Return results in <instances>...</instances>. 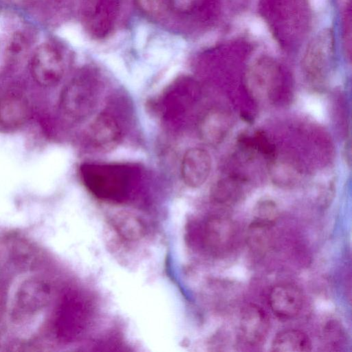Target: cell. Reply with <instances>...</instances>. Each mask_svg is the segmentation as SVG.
<instances>
[{
    "instance_id": "obj_2",
    "label": "cell",
    "mask_w": 352,
    "mask_h": 352,
    "mask_svg": "<svg viewBox=\"0 0 352 352\" xmlns=\"http://www.w3.org/2000/svg\"><path fill=\"white\" fill-rule=\"evenodd\" d=\"M98 87L92 78L87 76L71 81L63 90L60 106L69 117L80 120L90 115L98 102Z\"/></svg>"
},
{
    "instance_id": "obj_13",
    "label": "cell",
    "mask_w": 352,
    "mask_h": 352,
    "mask_svg": "<svg viewBox=\"0 0 352 352\" xmlns=\"http://www.w3.org/2000/svg\"><path fill=\"white\" fill-rule=\"evenodd\" d=\"M29 114L27 100L19 94L8 93L0 98V123L16 127L25 122Z\"/></svg>"
},
{
    "instance_id": "obj_8",
    "label": "cell",
    "mask_w": 352,
    "mask_h": 352,
    "mask_svg": "<svg viewBox=\"0 0 352 352\" xmlns=\"http://www.w3.org/2000/svg\"><path fill=\"white\" fill-rule=\"evenodd\" d=\"M239 325L244 341L251 346H257L263 343L268 333L270 320L263 308L250 303L242 309Z\"/></svg>"
},
{
    "instance_id": "obj_18",
    "label": "cell",
    "mask_w": 352,
    "mask_h": 352,
    "mask_svg": "<svg viewBox=\"0 0 352 352\" xmlns=\"http://www.w3.org/2000/svg\"><path fill=\"white\" fill-rule=\"evenodd\" d=\"M272 226L252 221L248 232V243L253 252L261 253L269 244Z\"/></svg>"
},
{
    "instance_id": "obj_6",
    "label": "cell",
    "mask_w": 352,
    "mask_h": 352,
    "mask_svg": "<svg viewBox=\"0 0 352 352\" xmlns=\"http://www.w3.org/2000/svg\"><path fill=\"white\" fill-rule=\"evenodd\" d=\"M88 142L99 151L114 149L122 139V130L116 119L109 113H102L90 123L87 132Z\"/></svg>"
},
{
    "instance_id": "obj_22",
    "label": "cell",
    "mask_w": 352,
    "mask_h": 352,
    "mask_svg": "<svg viewBox=\"0 0 352 352\" xmlns=\"http://www.w3.org/2000/svg\"><path fill=\"white\" fill-rule=\"evenodd\" d=\"M327 0H309L310 5L315 10H322L327 4Z\"/></svg>"
},
{
    "instance_id": "obj_14",
    "label": "cell",
    "mask_w": 352,
    "mask_h": 352,
    "mask_svg": "<svg viewBox=\"0 0 352 352\" xmlns=\"http://www.w3.org/2000/svg\"><path fill=\"white\" fill-rule=\"evenodd\" d=\"M272 349L278 352H307L311 350V342L304 332L287 329L276 334L272 341Z\"/></svg>"
},
{
    "instance_id": "obj_21",
    "label": "cell",
    "mask_w": 352,
    "mask_h": 352,
    "mask_svg": "<svg viewBox=\"0 0 352 352\" xmlns=\"http://www.w3.org/2000/svg\"><path fill=\"white\" fill-rule=\"evenodd\" d=\"M250 30L253 34L260 36L265 32V28L263 21L256 19H254L251 22L250 25Z\"/></svg>"
},
{
    "instance_id": "obj_3",
    "label": "cell",
    "mask_w": 352,
    "mask_h": 352,
    "mask_svg": "<svg viewBox=\"0 0 352 352\" xmlns=\"http://www.w3.org/2000/svg\"><path fill=\"white\" fill-rule=\"evenodd\" d=\"M51 296V285L46 280L39 277L27 279L16 292L12 318L21 322L34 316L47 307Z\"/></svg>"
},
{
    "instance_id": "obj_7",
    "label": "cell",
    "mask_w": 352,
    "mask_h": 352,
    "mask_svg": "<svg viewBox=\"0 0 352 352\" xmlns=\"http://www.w3.org/2000/svg\"><path fill=\"white\" fill-rule=\"evenodd\" d=\"M211 168V157L206 150L199 147L190 148L182 160V180L188 187L199 188L208 179Z\"/></svg>"
},
{
    "instance_id": "obj_4",
    "label": "cell",
    "mask_w": 352,
    "mask_h": 352,
    "mask_svg": "<svg viewBox=\"0 0 352 352\" xmlns=\"http://www.w3.org/2000/svg\"><path fill=\"white\" fill-rule=\"evenodd\" d=\"M85 308L82 300L73 293L62 297L53 322L54 333L59 340L72 341L80 333L86 320Z\"/></svg>"
},
{
    "instance_id": "obj_1",
    "label": "cell",
    "mask_w": 352,
    "mask_h": 352,
    "mask_svg": "<svg viewBox=\"0 0 352 352\" xmlns=\"http://www.w3.org/2000/svg\"><path fill=\"white\" fill-rule=\"evenodd\" d=\"M79 172L85 188L98 199L119 202L129 194L132 174L124 165L85 163Z\"/></svg>"
},
{
    "instance_id": "obj_15",
    "label": "cell",
    "mask_w": 352,
    "mask_h": 352,
    "mask_svg": "<svg viewBox=\"0 0 352 352\" xmlns=\"http://www.w3.org/2000/svg\"><path fill=\"white\" fill-rule=\"evenodd\" d=\"M242 180L236 177H228L217 182L212 188V196L220 204L231 203L240 195Z\"/></svg>"
},
{
    "instance_id": "obj_19",
    "label": "cell",
    "mask_w": 352,
    "mask_h": 352,
    "mask_svg": "<svg viewBox=\"0 0 352 352\" xmlns=\"http://www.w3.org/2000/svg\"><path fill=\"white\" fill-rule=\"evenodd\" d=\"M278 217V207L274 201L265 199L258 201L254 209L252 221L273 226Z\"/></svg>"
},
{
    "instance_id": "obj_23",
    "label": "cell",
    "mask_w": 352,
    "mask_h": 352,
    "mask_svg": "<svg viewBox=\"0 0 352 352\" xmlns=\"http://www.w3.org/2000/svg\"><path fill=\"white\" fill-rule=\"evenodd\" d=\"M4 310V294L3 291L0 286V324L1 322Z\"/></svg>"
},
{
    "instance_id": "obj_20",
    "label": "cell",
    "mask_w": 352,
    "mask_h": 352,
    "mask_svg": "<svg viewBox=\"0 0 352 352\" xmlns=\"http://www.w3.org/2000/svg\"><path fill=\"white\" fill-rule=\"evenodd\" d=\"M25 43L23 38L20 35H16L13 38L9 48L10 56H19L25 52Z\"/></svg>"
},
{
    "instance_id": "obj_24",
    "label": "cell",
    "mask_w": 352,
    "mask_h": 352,
    "mask_svg": "<svg viewBox=\"0 0 352 352\" xmlns=\"http://www.w3.org/2000/svg\"><path fill=\"white\" fill-rule=\"evenodd\" d=\"M344 157L346 158V162H348L350 165L351 164V147H350V143H346V145L345 146V151H344Z\"/></svg>"
},
{
    "instance_id": "obj_10",
    "label": "cell",
    "mask_w": 352,
    "mask_h": 352,
    "mask_svg": "<svg viewBox=\"0 0 352 352\" xmlns=\"http://www.w3.org/2000/svg\"><path fill=\"white\" fill-rule=\"evenodd\" d=\"M303 303L300 289L294 285L284 283L274 286L269 294V305L274 314L289 319L298 314Z\"/></svg>"
},
{
    "instance_id": "obj_17",
    "label": "cell",
    "mask_w": 352,
    "mask_h": 352,
    "mask_svg": "<svg viewBox=\"0 0 352 352\" xmlns=\"http://www.w3.org/2000/svg\"><path fill=\"white\" fill-rule=\"evenodd\" d=\"M239 142L240 146L248 151L258 152L271 160L274 158V145L262 131H256L253 135L243 134L239 138Z\"/></svg>"
},
{
    "instance_id": "obj_9",
    "label": "cell",
    "mask_w": 352,
    "mask_h": 352,
    "mask_svg": "<svg viewBox=\"0 0 352 352\" xmlns=\"http://www.w3.org/2000/svg\"><path fill=\"white\" fill-rule=\"evenodd\" d=\"M234 238L235 228L230 219L215 216L206 221L204 239L211 252L217 255L228 252L233 245Z\"/></svg>"
},
{
    "instance_id": "obj_5",
    "label": "cell",
    "mask_w": 352,
    "mask_h": 352,
    "mask_svg": "<svg viewBox=\"0 0 352 352\" xmlns=\"http://www.w3.org/2000/svg\"><path fill=\"white\" fill-rule=\"evenodd\" d=\"M63 72V60L56 47L50 44L37 47L31 60V72L38 84L52 86L60 80Z\"/></svg>"
},
{
    "instance_id": "obj_12",
    "label": "cell",
    "mask_w": 352,
    "mask_h": 352,
    "mask_svg": "<svg viewBox=\"0 0 352 352\" xmlns=\"http://www.w3.org/2000/svg\"><path fill=\"white\" fill-rule=\"evenodd\" d=\"M248 90L258 100L272 99L278 90L277 74L272 67H255L247 78Z\"/></svg>"
},
{
    "instance_id": "obj_11",
    "label": "cell",
    "mask_w": 352,
    "mask_h": 352,
    "mask_svg": "<svg viewBox=\"0 0 352 352\" xmlns=\"http://www.w3.org/2000/svg\"><path fill=\"white\" fill-rule=\"evenodd\" d=\"M232 121L228 113L221 110L208 111L201 119L199 132L204 142L217 145L224 140L231 129Z\"/></svg>"
},
{
    "instance_id": "obj_16",
    "label": "cell",
    "mask_w": 352,
    "mask_h": 352,
    "mask_svg": "<svg viewBox=\"0 0 352 352\" xmlns=\"http://www.w3.org/2000/svg\"><path fill=\"white\" fill-rule=\"evenodd\" d=\"M269 174L272 182L281 188L291 187L298 178V173L293 166L274 158L270 161Z\"/></svg>"
}]
</instances>
